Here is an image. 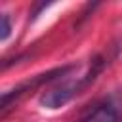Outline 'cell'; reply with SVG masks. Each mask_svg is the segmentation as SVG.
I'll use <instances>...</instances> for the list:
<instances>
[{"label":"cell","mask_w":122,"mask_h":122,"mask_svg":"<svg viewBox=\"0 0 122 122\" xmlns=\"http://www.w3.org/2000/svg\"><path fill=\"white\" fill-rule=\"evenodd\" d=\"M72 69H74V65H65V67H59V69H53V71H50V72H46V74H38V76H34L32 80H27V82L19 84L17 88L6 92V93L2 95V111L6 112V111L10 109V105H11V101H17L23 93L32 92L34 88L42 86L44 82H51V80H55L57 76H63V74H67V72L72 71Z\"/></svg>","instance_id":"6da1fadb"},{"label":"cell","mask_w":122,"mask_h":122,"mask_svg":"<svg viewBox=\"0 0 122 122\" xmlns=\"http://www.w3.org/2000/svg\"><path fill=\"white\" fill-rule=\"evenodd\" d=\"M8 36H10V19H8V15L4 13V15H2V34H0V38L6 40Z\"/></svg>","instance_id":"277c9868"},{"label":"cell","mask_w":122,"mask_h":122,"mask_svg":"<svg viewBox=\"0 0 122 122\" xmlns=\"http://www.w3.org/2000/svg\"><path fill=\"white\" fill-rule=\"evenodd\" d=\"M84 86V80H78V82H63L48 92L42 93L40 97V105L42 107H48V109H59L63 105H67Z\"/></svg>","instance_id":"7a4b0ae2"},{"label":"cell","mask_w":122,"mask_h":122,"mask_svg":"<svg viewBox=\"0 0 122 122\" xmlns=\"http://www.w3.org/2000/svg\"><path fill=\"white\" fill-rule=\"evenodd\" d=\"M86 122H122V92L118 90L99 103L86 116Z\"/></svg>","instance_id":"3957f363"}]
</instances>
